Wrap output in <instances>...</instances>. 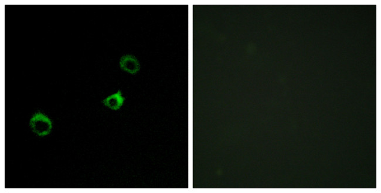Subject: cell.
Instances as JSON below:
<instances>
[{"label":"cell","mask_w":381,"mask_h":193,"mask_svg":"<svg viewBox=\"0 0 381 193\" xmlns=\"http://www.w3.org/2000/svg\"><path fill=\"white\" fill-rule=\"evenodd\" d=\"M125 100V97L122 96L120 91L111 95L103 100V103L108 108L114 110H118L121 108Z\"/></svg>","instance_id":"3957f363"},{"label":"cell","mask_w":381,"mask_h":193,"mask_svg":"<svg viewBox=\"0 0 381 193\" xmlns=\"http://www.w3.org/2000/svg\"><path fill=\"white\" fill-rule=\"evenodd\" d=\"M120 66L122 70L131 74H136L141 69V65L138 59L132 55L122 56Z\"/></svg>","instance_id":"7a4b0ae2"},{"label":"cell","mask_w":381,"mask_h":193,"mask_svg":"<svg viewBox=\"0 0 381 193\" xmlns=\"http://www.w3.org/2000/svg\"><path fill=\"white\" fill-rule=\"evenodd\" d=\"M29 125L32 131L39 136L49 135L52 127V121L41 112H37L33 115L29 121Z\"/></svg>","instance_id":"6da1fadb"}]
</instances>
